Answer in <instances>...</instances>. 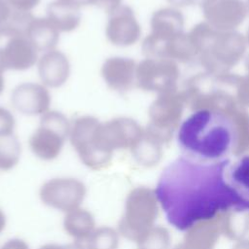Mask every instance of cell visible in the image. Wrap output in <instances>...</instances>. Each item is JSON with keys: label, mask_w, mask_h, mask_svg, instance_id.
<instances>
[{"label": "cell", "mask_w": 249, "mask_h": 249, "mask_svg": "<svg viewBox=\"0 0 249 249\" xmlns=\"http://www.w3.org/2000/svg\"><path fill=\"white\" fill-rule=\"evenodd\" d=\"M230 162H198L180 156L162 169L154 194L173 228L184 231L226 211L249 213V200L228 181Z\"/></svg>", "instance_id": "6da1fadb"}, {"label": "cell", "mask_w": 249, "mask_h": 249, "mask_svg": "<svg viewBox=\"0 0 249 249\" xmlns=\"http://www.w3.org/2000/svg\"><path fill=\"white\" fill-rule=\"evenodd\" d=\"M233 121L224 113L199 109L179 125L176 141L182 156L198 162H219L229 159L237 143Z\"/></svg>", "instance_id": "7a4b0ae2"}, {"label": "cell", "mask_w": 249, "mask_h": 249, "mask_svg": "<svg viewBox=\"0 0 249 249\" xmlns=\"http://www.w3.org/2000/svg\"><path fill=\"white\" fill-rule=\"evenodd\" d=\"M101 123L92 116L77 118L70 127V142L84 165L92 170L106 168L112 160L101 138Z\"/></svg>", "instance_id": "3957f363"}, {"label": "cell", "mask_w": 249, "mask_h": 249, "mask_svg": "<svg viewBox=\"0 0 249 249\" xmlns=\"http://www.w3.org/2000/svg\"><path fill=\"white\" fill-rule=\"evenodd\" d=\"M66 117L57 111H48L42 115L38 128L29 138L31 152L40 160L56 159L70 133Z\"/></svg>", "instance_id": "277c9868"}, {"label": "cell", "mask_w": 249, "mask_h": 249, "mask_svg": "<svg viewBox=\"0 0 249 249\" xmlns=\"http://www.w3.org/2000/svg\"><path fill=\"white\" fill-rule=\"evenodd\" d=\"M86 195V185L73 177L52 178L43 183L39 190L43 204L64 213L81 207Z\"/></svg>", "instance_id": "5b68a950"}, {"label": "cell", "mask_w": 249, "mask_h": 249, "mask_svg": "<svg viewBox=\"0 0 249 249\" xmlns=\"http://www.w3.org/2000/svg\"><path fill=\"white\" fill-rule=\"evenodd\" d=\"M154 199H156L154 192L146 189L136 188L128 193L117 229L121 236L138 242L143 238L150 204Z\"/></svg>", "instance_id": "8992f818"}, {"label": "cell", "mask_w": 249, "mask_h": 249, "mask_svg": "<svg viewBox=\"0 0 249 249\" xmlns=\"http://www.w3.org/2000/svg\"><path fill=\"white\" fill-rule=\"evenodd\" d=\"M11 102L14 108L23 115H43L49 111L51 95L46 87L42 85L23 83L13 90Z\"/></svg>", "instance_id": "52a82bcc"}, {"label": "cell", "mask_w": 249, "mask_h": 249, "mask_svg": "<svg viewBox=\"0 0 249 249\" xmlns=\"http://www.w3.org/2000/svg\"><path fill=\"white\" fill-rule=\"evenodd\" d=\"M106 26L108 40L116 46L124 47L132 45L139 37V26L132 10L124 5H120L109 13Z\"/></svg>", "instance_id": "ba28073f"}, {"label": "cell", "mask_w": 249, "mask_h": 249, "mask_svg": "<svg viewBox=\"0 0 249 249\" xmlns=\"http://www.w3.org/2000/svg\"><path fill=\"white\" fill-rule=\"evenodd\" d=\"M101 137L108 151L132 148L139 140V127L128 118L120 117L101 123Z\"/></svg>", "instance_id": "9c48e42d"}, {"label": "cell", "mask_w": 249, "mask_h": 249, "mask_svg": "<svg viewBox=\"0 0 249 249\" xmlns=\"http://www.w3.org/2000/svg\"><path fill=\"white\" fill-rule=\"evenodd\" d=\"M37 50L24 35L10 37L4 48H1L2 58L6 69L26 70L37 61Z\"/></svg>", "instance_id": "30bf717a"}, {"label": "cell", "mask_w": 249, "mask_h": 249, "mask_svg": "<svg viewBox=\"0 0 249 249\" xmlns=\"http://www.w3.org/2000/svg\"><path fill=\"white\" fill-rule=\"evenodd\" d=\"M38 72L41 81L47 87L58 88L68 79L70 65L67 57L59 51L46 52L38 63Z\"/></svg>", "instance_id": "8fae6325"}, {"label": "cell", "mask_w": 249, "mask_h": 249, "mask_svg": "<svg viewBox=\"0 0 249 249\" xmlns=\"http://www.w3.org/2000/svg\"><path fill=\"white\" fill-rule=\"evenodd\" d=\"M135 63L121 56L107 58L101 68V75L107 86L119 92L127 90L133 82Z\"/></svg>", "instance_id": "7c38bea8"}, {"label": "cell", "mask_w": 249, "mask_h": 249, "mask_svg": "<svg viewBox=\"0 0 249 249\" xmlns=\"http://www.w3.org/2000/svg\"><path fill=\"white\" fill-rule=\"evenodd\" d=\"M64 231L74 241L85 243L96 229L95 220L91 212L78 207L65 213L63 219Z\"/></svg>", "instance_id": "4fadbf2b"}, {"label": "cell", "mask_w": 249, "mask_h": 249, "mask_svg": "<svg viewBox=\"0 0 249 249\" xmlns=\"http://www.w3.org/2000/svg\"><path fill=\"white\" fill-rule=\"evenodd\" d=\"M25 36L38 52H49L56 46L59 39V31L47 18L34 17L28 24Z\"/></svg>", "instance_id": "5bb4252c"}, {"label": "cell", "mask_w": 249, "mask_h": 249, "mask_svg": "<svg viewBox=\"0 0 249 249\" xmlns=\"http://www.w3.org/2000/svg\"><path fill=\"white\" fill-rule=\"evenodd\" d=\"M47 18L59 32H70L79 26L81 14L79 9L56 0L48 5Z\"/></svg>", "instance_id": "9a60e30c"}, {"label": "cell", "mask_w": 249, "mask_h": 249, "mask_svg": "<svg viewBox=\"0 0 249 249\" xmlns=\"http://www.w3.org/2000/svg\"><path fill=\"white\" fill-rule=\"evenodd\" d=\"M227 178L231 186L249 200V155H244L230 162Z\"/></svg>", "instance_id": "2e32d148"}, {"label": "cell", "mask_w": 249, "mask_h": 249, "mask_svg": "<svg viewBox=\"0 0 249 249\" xmlns=\"http://www.w3.org/2000/svg\"><path fill=\"white\" fill-rule=\"evenodd\" d=\"M20 153V143L14 133L0 135V170L13 169L19 161Z\"/></svg>", "instance_id": "e0dca14e"}, {"label": "cell", "mask_w": 249, "mask_h": 249, "mask_svg": "<svg viewBox=\"0 0 249 249\" xmlns=\"http://www.w3.org/2000/svg\"><path fill=\"white\" fill-rule=\"evenodd\" d=\"M119 244V231L108 226L96 228L84 243L86 249H118Z\"/></svg>", "instance_id": "ac0fdd59"}, {"label": "cell", "mask_w": 249, "mask_h": 249, "mask_svg": "<svg viewBox=\"0 0 249 249\" xmlns=\"http://www.w3.org/2000/svg\"><path fill=\"white\" fill-rule=\"evenodd\" d=\"M15 118L12 113L0 106V135L14 133Z\"/></svg>", "instance_id": "d6986e66"}, {"label": "cell", "mask_w": 249, "mask_h": 249, "mask_svg": "<svg viewBox=\"0 0 249 249\" xmlns=\"http://www.w3.org/2000/svg\"><path fill=\"white\" fill-rule=\"evenodd\" d=\"M15 11L6 0H0V33L12 19Z\"/></svg>", "instance_id": "ffe728a7"}, {"label": "cell", "mask_w": 249, "mask_h": 249, "mask_svg": "<svg viewBox=\"0 0 249 249\" xmlns=\"http://www.w3.org/2000/svg\"><path fill=\"white\" fill-rule=\"evenodd\" d=\"M15 10L29 12L35 8L40 0H6Z\"/></svg>", "instance_id": "44dd1931"}, {"label": "cell", "mask_w": 249, "mask_h": 249, "mask_svg": "<svg viewBox=\"0 0 249 249\" xmlns=\"http://www.w3.org/2000/svg\"><path fill=\"white\" fill-rule=\"evenodd\" d=\"M38 249H86L84 243L74 241L68 244H57V243H46L40 246Z\"/></svg>", "instance_id": "7402d4cb"}, {"label": "cell", "mask_w": 249, "mask_h": 249, "mask_svg": "<svg viewBox=\"0 0 249 249\" xmlns=\"http://www.w3.org/2000/svg\"><path fill=\"white\" fill-rule=\"evenodd\" d=\"M0 249H30V248L23 239L11 238L7 240Z\"/></svg>", "instance_id": "603a6c76"}, {"label": "cell", "mask_w": 249, "mask_h": 249, "mask_svg": "<svg viewBox=\"0 0 249 249\" xmlns=\"http://www.w3.org/2000/svg\"><path fill=\"white\" fill-rule=\"evenodd\" d=\"M122 0H95L94 4L104 9L106 12L111 13L121 5Z\"/></svg>", "instance_id": "cb8c5ba5"}, {"label": "cell", "mask_w": 249, "mask_h": 249, "mask_svg": "<svg viewBox=\"0 0 249 249\" xmlns=\"http://www.w3.org/2000/svg\"><path fill=\"white\" fill-rule=\"evenodd\" d=\"M57 1L62 2L64 4H67L69 6H72L76 9L80 10L81 7L90 5V4H94L95 0H57Z\"/></svg>", "instance_id": "d4e9b609"}, {"label": "cell", "mask_w": 249, "mask_h": 249, "mask_svg": "<svg viewBox=\"0 0 249 249\" xmlns=\"http://www.w3.org/2000/svg\"><path fill=\"white\" fill-rule=\"evenodd\" d=\"M6 67H5V64H4V61H3V58H2V53H1V49H0V93L3 91L4 89V76H3V73L6 71Z\"/></svg>", "instance_id": "484cf974"}, {"label": "cell", "mask_w": 249, "mask_h": 249, "mask_svg": "<svg viewBox=\"0 0 249 249\" xmlns=\"http://www.w3.org/2000/svg\"><path fill=\"white\" fill-rule=\"evenodd\" d=\"M6 223H7L6 215H5V213L2 211V209L0 208V233L4 231V229H5V227H6Z\"/></svg>", "instance_id": "4316f807"}]
</instances>
